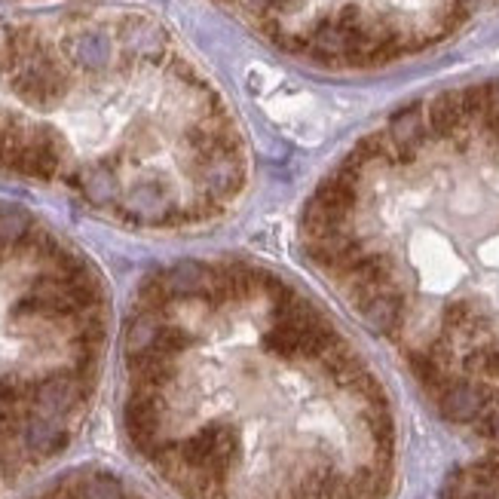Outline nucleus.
I'll return each instance as SVG.
<instances>
[{"label": "nucleus", "instance_id": "obj_2", "mask_svg": "<svg viewBox=\"0 0 499 499\" xmlns=\"http://www.w3.org/2000/svg\"><path fill=\"white\" fill-rule=\"evenodd\" d=\"M312 270L475 442L442 499H499V80L411 101L300 215Z\"/></svg>", "mask_w": 499, "mask_h": 499}, {"label": "nucleus", "instance_id": "obj_3", "mask_svg": "<svg viewBox=\"0 0 499 499\" xmlns=\"http://www.w3.org/2000/svg\"><path fill=\"white\" fill-rule=\"evenodd\" d=\"M0 172L135 230L221 221L251 157L224 92L141 13L0 19Z\"/></svg>", "mask_w": 499, "mask_h": 499}, {"label": "nucleus", "instance_id": "obj_1", "mask_svg": "<svg viewBox=\"0 0 499 499\" xmlns=\"http://www.w3.org/2000/svg\"><path fill=\"white\" fill-rule=\"evenodd\" d=\"M123 426L181 499H389L395 413L350 334L251 258L138 285L123 322Z\"/></svg>", "mask_w": 499, "mask_h": 499}, {"label": "nucleus", "instance_id": "obj_5", "mask_svg": "<svg viewBox=\"0 0 499 499\" xmlns=\"http://www.w3.org/2000/svg\"><path fill=\"white\" fill-rule=\"evenodd\" d=\"M282 56L328 71H368L420 56L499 0H218Z\"/></svg>", "mask_w": 499, "mask_h": 499}, {"label": "nucleus", "instance_id": "obj_4", "mask_svg": "<svg viewBox=\"0 0 499 499\" xmlns=\"http://www.w3.org/2000/svg\"><path fill=\"white\" fill-rule=\"evenodd\" d=\"M111 350V294L74 242L0 209V494L58 460Z\"/></svg>", "mask_w": 499, "mask_h": 499}, {"label": "nucleus", "instance_id": "obj_6", "mask_svg": "<svg viewBox=\"0 0 499 499\" xmlns=\"http://www.w3.org/2000/svg\"><path fill=\"white\" fill-rule=\"evenodd\" d=\"M28 499H150V496L141 494L138 487H132L126 478L114 475V472L87 469L53 481L49 487L37 490Z\"/></svg>", "mask_w": 499, "mask_h": 499}]
</instances>
